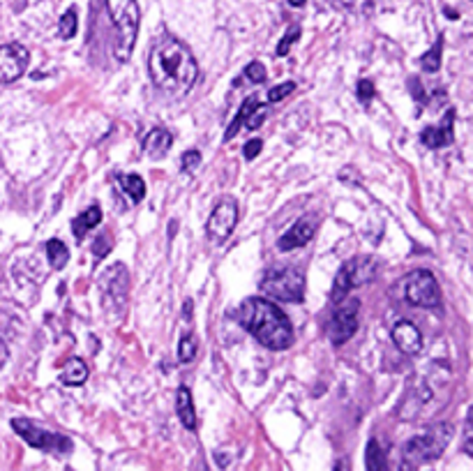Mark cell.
I'll list each match as a JSON object with an SVG mask.
<instances>
[{
    "mask_svg": "<svg viewBox=\"0 0 473 471\" xmlns=\"http://www.w3.org/2000/svg\"><path fill=\"white\" fill-rule=\"evenodd\" d=\"M245 79H250L252 84H263L265 79H268V72H265V65L259 63V61H252L250 65L245 68Z\"/></svg>",
    "mask_w": 473,
    "mask_h": 471,
    "instance_id": "f1b7e54d",
    "label": "cell"
},
{
    "mask_svg": "<svg viewBox=\"0 0 473 471\" xmlns=\"http://www.w3.org/2000/svg\"><path fill=\"white\" fill-rule=\"evenodd\" d=\"M238 225V201L234 196H222V199L215 203V208L208 218V238L215 245H222L227 238L234 234V229Z\"/></svg>",
    "mask_w": 473,
    "mask_h": 471,
    "instance_id": "8fae6325",
    "label": "cell"
},
{
    "mask_svg": "<svg viewBox=\"0 0 473 471\" xmlns=\"http://www.w3.org/2000/svg\"><path fill=\"white\" fill-rule=\"evenodd\" d=\"M176 414L180 423L187 429H196V411H194V400L187 386H180L176 393Z\"/></svg>",
    "mask_w": 473,
    "mask_h": 471,
    "instance_id": "e0dca14e",
    "label": "cell"
},
{
    "mask_svg": "<svg viewBox=\"0 0 473 471\" xmlns=\"http://www.w3.org/2000/svg\"><path fill=\"white\" fill-rule=\"evenodd\" d=\"M441 56H443V35H439L434 46H431L427 54L420 56V68L425 72H429V74L439 72L441 70Z\"/></svg>",
    "mask_w": 473,
    "mask_h": 471,
    "instance_id": "7402d4cb",
    "label": "cell"
},
{
    "mask_svg": "<svg viewBox=\"0 0 473 471\" xmlns=\"http://www.w3.org/2000/svg\"><path fill=\"white\" fill-rule=\"evenodd\" d=\"M88 379V365L84 358H72L61 372V382L65 386H84Z\"/></svg>",
    "mask_w": 473,
    "mask_h": 471,
    "instance_id": "d6986e66",
    "label": "cell"
},
{
    "mask_svg": "<svg viewBox=\"0 0 473 471\" xmlns=\"http://www.w3.org/2000/svg\"><path fill=\"white\" fill-rule=\"evenodd\" d=\"M462 451L467 453V456H471V458H473V407L469 409L467 423H464V439H462Z\"/></svg>",
    "mask_w": 473,
    "mask_h": 471,
    "instance_id": "4dcf8cb0",
    "label": "cell"
},
{
    "mask_svg": "<svg viewBox=\"0 0 473 471\" xmlns=\"http://www.w3.org/2000/svg\"><path fill=\"white\" fill-rule=\"evenodd\" d=\"M358 312H360V299H344L337 303V310L328 324V337L335 346H342L348 342L358 330Z\"/></svg>",
    "mask_w": 473,
    "mask_h": 471,
    "instance_id": "30bf717a",
    "label": "cell"
},
{
    "mask_svg": "<svg viewBox=\"0 0 473 471\" xmlns=\"http://www.w3.org/2000/svg\"><path fill=\"white\" fill-rule=\"evenodd\" d=\"M404 299L416 308H439L441 305V289L436 277L429 270H413L404 280Z\"/></svg>",
    "mask_w": 473,
    "mask_h": 471,
    "instance_id": "9c48e42d",
    "label": "cell"
},
{
    "mask_svg": "<svg viewBox=\"0 0 473 471\" xmlns=\"http://www.w3.org/2000/svg\"><path fill=\"white\" fill-rule=\"evenodd\" d=\"M58 28H61V37L63 39H72L74 35H77L79 16H77V10H74V7H70V10L61 16V23H58Z\"/></svg>",
    "mask_w": 473,
    "mask_h": 471,
    "instance_id": "484cf974",
    "label": "cell"
},
{
    "mask_svg": "<svg viewBox=\"0 0 473 471\" xmlns=\"http://www.w3.org/2000/svg\"><path fill=\"white\" fill-rule=\"evenodd\" d=\"M12 429L32 448L53 453V456H68L72 453V439L61 432H51L42 425L32 423L28 418H12Z\"/></svg>",
    "mask_w": 473,
    "mask_h": 471,
    "instance_id": "8992f818",
    "label": "cell"
},
{
    "mask_svg": "<svg viewBox=\"0 0 473 471\" xmlns=\"http://www.w3.org/2000/svg\"><path fill=\"white\" fill-rule=\"evenodd\" d=\"M111 243H113V238H111L109 234H102L99 238H95V243H93V254H95L97 259H104L106 254L111 252V247H113Z\"/></svg>",
    "mask_w": 473,
    "mask_h": 471,
    "instance_id": "d6a6232c",
    "label": "cell"
},
{
    "mask_svg": "<svg viewBox=\"0 0 473 471\" xmlns=\"http://www.w3.org/2000/svg\"><path fill=\"white\" fill-rule=\"evenodd\" d=\"M305 3H307V0H289V5H291V7H303Z\"/></svg>",
    "mask_w": 473,
    "mask_h": 471,
    "instance_id": "f35d334b",
    "label": "cell"
},
{
    "mask_svg": "<svg viewBox=\"0 0 473 471\" xmlns=\"http://www.w3.org/2000/svg\"><path fill=\"white\" fill-rule=\"evenodd\" d=\"M261 151H263V142L259 137L256 139H250V142H247L245 146H243V153H245V160H254V157H259L261 155Z\"/></svg>",
    "mask_w": 473,
    "mask_h": 471,
    "instance_id": "d590c367",
    "label": "cell"
},
{
    "mask_svg": "<svg viewBox=\"0 0 473 471\" xmlns=\"http://www.w3.org/2000/svg\"><path fill=\"white\" fill-rule=\"evenodd\" d=\"M99 222H102V211H99V206H90L88 211L79 213L77 218L72 220V231L74 236L79 238V241H84V236L88 234L90 229H95Z\"/></svg>",
    "mask_w": 473,
    "mask_h": 471,
    "instance_id": "ac0fdd59",
    "label": "cell"
},
{
    "mask_svg": "<svg viewBox=\"0 0 473 471\" xmlns=\"http://www.w3.org/2000/svg\"><path fill=\"white\" fill-rule=\"evenodd\" d=\"M296 90V84L294 81H284V84H277L268 90V102L275 104V102H282L284 97H289Z\"/></svg>",
    "mask_w": 473,
    "mask_h": 471,
    "instance_id": "83f0119b",
    "label": "cell"
},
{
    "mask_svg": "<svg viewBox=\"0 0 473 471\" xmlns=\"http://www.w3.org/2000/svg\"><path fill=\"white\" fill-rule=\"evenodd\" d=\"M261 291L275 301L303 303L305 301V270L301 266L282 268L263 277Z\"/></svg>",
    "mask_w": 473,
    "mask_h": 471,
    "instance_id": "52a82bcc",
    "label": "cell"
},
{
    "mask_svg": "<svg viewBox=\"0 0 473 471\" xmlns=\"http://www.w3.org/2000/svg\"><path fill=\"white\" fill-rule=\"evenodd\" d=\"M319 222H321L319 215H314V213L303 215L284 236H279V241H277L279 252H291V250H298V247H305L314 238V234H317Z\"/></svg>",
    "mask_w": 473,
    "mask_h": 471,
    "instance_id": "4fadbf2b",
    "label": "cell"
},
{
    "mask_svg": "<svg viewBox=\"0 0 473 471\" xmlns=\"http://www.w3.org/2000/svg\"><path fill=\"white\" fill-rule=\"evenodd\" d=\"M106 12H109L115 32V46L113 54L120 63H127L132 51H134L139 23H141V10L137 0H106Z\"/></svg>",
    "mask_w": 473,
    "mask_h": 471,
    "instance_id": "3957f363",
    "label": "cell"
},
{
    "mask_svg": "<svg viewBox=\"0 0 473 471\" xmlns=\"http://www.w3.org/2000/svg\"><path fill=\"white\" fill-rule=\"evenodd\" d=\"M298 37H301V26H294L284 37H282V42L277 44V56H286L289 49H291L298 42Z\"/></svg>",
    "mask_w": 473,
    "mask_h": 471,
    "instance_id": "1f68e13d",
    "label": "cell"
},
{
    "mask_svg": "<svg viewBox=\"0 0 473 471\" xmlns=\"http://www.w3.org/2000/svg\"><path fill=\"white\" fill-rule=\"evenodd\" d=\"M198 164H201V153H198V151H187L185 155L180 157V169L185 173H192Z\"/></svg>",
    "mask_w": 473,
    "mask_h": 471,
    "instance_id": "e575fe53",
    "label": "cell"
},
{
    "mask_svg": "<svg viewBox=\"0 0 473 471\" xmlns=\"http://www.w3.org/2000/svg\"><path fill=\"white\" fill-rule=\"evenodd\" d=\"M420 142L425 144L431 151L436 148H446L455 142V109H448V113L443 115V120L439 123L436 127H425L420 134Z\"/></svg>",
    "mask_w": 473,
    "mask_h": 471,
    "instance_id": "5bb4252c",
    "label": "cell"
},
{
    "mask_svg": "<svg viewBox=\"0 0 473 471\" xmlns=\"http://www.w3.org/2000/svg\"><path fill=\"white\" fill-rule=\"evenodd\" d=\"M99 289H102L104 308L113 314H120L127 305V289H130L127 268L122 263L109 266L102 272V277H99Z\"/></svg>",
    "mask_w": 473,
    "mask_h": 471,
    "instance_id": "ba28073f",
    "label": "cell"
},
{
    "mask_svg": "<svg viewBox=\"0 0 473 471\" xmlns=\"http://www.w3.org/2000/svg\"><path fill=\"white\" fill-rule=\"evenodd\" d=\"M450 437H453V427L448 423H441V425L427 429L425 434L409 439L404 444V451H402V471H411L418 465H425V462L441 458V453L446 451Z\"/></svg>",
    "mask_w": 473,
    "mask_h": 471,
    "instance_id": "277c9868",
    "label": "cell"
},
{
    "mask_svg": "<svg viewBox=\"0 0 473 471\" xmlns=\"http://www.w3.org/2000/svg\"><path fill=\"white\" fill-rule=\"evenodd\" d=\"M30 54L19 42H10L0 46V84H14L28 70Z\"/></svg>",
    "mask_w": 473,
    "mask_h": 471,
    "instance_id": "7c38bea8",
    "label": "cell"
},
{
    "mask_svg": "<svg viewBox=\"0 0 473 471\" xmlns=\"http://www.w3.org/2000/svg\"><path fill=\"white\" fill-rule=\"evenodd\" d=\"M148 70L155 88L173 97L189 93L198 79V65L192 51L173 37L162 39L153 46Z\"/></svg>",
    "mask_w": 473,
    "mask_h": 471,
    "instance_id": "6da1fadb",
    "label": "cell"
},
{
    "mask_svg": "<svg viewBox=\"0 0 473 471\" xmlns=\"http://www.w3.org/2000/svg\"><path fill=\"white\" fill-rule=\"evenodd\" d=\"M173 146V137L167 127H153L144 139V153L151 157V160H160L164 157Z\"/></svg>",
    "mask_w": 473,
    "mask_h": 471,
    "instance_id": "2e32d148",
    "label": "cell"
},
{
    "mask_svg": "<svg viewBox=\"0 0 473 471\" xmlns=\"http://www.w3.org/2000/svg\"><path fill=\"white\" fill-rule=\"evenodd\" d=\"M365 462H367V471H388L386 456L384 451L379 448V441L372 439L367 444V453H365Z\"/></svg>",
    "mask_w": 473,
    "mask_h": 471,
    "instance_id": "cb8c5ba5",
    "label": "cell"
},
{
    "mask_svg": "<svg viewBox=\"0 0 473 471\" xmlns=\"http://www.w3.org/2000/svg\"><path fill=\"white\" fill-rule=\"evenodd\" d=\"M265 113H268V106L265 104H256L254 109L250 111V115L245 118V125H247V130H259L261 125H263V120H265Z\"/></svg>",
    "mask_w": 473,
    "mask_h": 471,
    "instance_id": "f546056e",
    "label": "cell"
},
{
    "mask_svg": "<svg viewBox=\"0 0 473 471\" xmlns=\"http://www.w3.org/2000/svg\"><path fill=\"white\" fill-rule=\"evenodd\" d=\"M236 321L265 349L284 351L294 344V328L286 314L268 299H245L236 310Z\"/></svg>",
    "mask_w": 473,
    "mask_h": 471,
    "instance_id": "7a4b0ae2",
    "label": "cell"
},
{
    "mask_svg": "<svg viewBox=\"0 0 473 471\" xmlns=\"http://www.w3.org/2000/svg\"><path fill=\"white\" fill-rule=\"evenodd\" d=\"M342 5L346 7V10H351L353 14L372 16V14L379 12L381 0H342Z\"/></svg>",
    "mask_w": 473,
    "mask_h": 471,
    "instance_id": "d4e9b609",
    "label": "cell"
},
{
    "mask_svg": "<svg viewBox=\"0 0 473 471\" xmlns=\"http://www.w3.org/2000/svg\"><path fill=\"white\" fill-rule=\"evenodd\" d=\"M358 100L365 106H370L372 100H374V84H372V79H360L358 81Z\"/></svg>",
    "mask_w": 473,
    "mask_h": 471,
    "instance_id": "836d02e7",
    "label": "cell"
},
{
    "mask_svg": "<svg viewBox=\"0 0 473 471\" xmlns=\"http://www.w3.org/2000/svg\"><path fill=\"white\" fill-rule=\"evenodd\" d=\"M333 471H351V462L344 460V458H342V460H337V462H335V467H333Z\"/></svg>",
    "mask_w": 473,
    "mask_h": 471,
    "instance_id": "74e56055",
    "label": "cell"
},
{
    "mask_svg": "<svg viewBox=\"0 0 473 471\" xmlns=\"http://www.w3.org/2000/svg\"><path fill=\"white\" fill-rule=\"evenodd\" d=\"M393 342L406 356H418L422 351V333L406 319L397 321L393 326Z\"/></svg>",
    "mask_w": 473,
    "mask_h": 471,
    "instance_id": "9a60e30c",
    "label": "cell"
},
{
    "mask_svg": "<svg viewBox=\"0 0 473 471\" xmlns=\"http://www.w3.org/2000/svg\"><path fill=\"white\" fill-rule=\"evenodd\" d=\"M377 275V259L374 257H353L351 261H346L342 268L337 270L333 291H330V301L335 305L348 299V294L353 291L355 287H362L372 282Z\"/></svg>",
    "mask_w": 473,
    "mask_h": 471,
    "instance_id": "5b68a950",
    "label": "cell"
},
{
    "mask_svg": "<svg viewBox=\"0 0 473 471\" xmlns=\"http://www.w3.org/2000/svg\"><path fill=\"white\" fill-rule=\"evenodd\" d=\"M118 185L120 189L130 196L132 203H141L146 196V183L144 178L137 176V173H127V176H118Z\"/></svg>",
    "mask_w": 473,
    "mask_h": 471,
    "instance_id": "ffe728a7",
    "label": "cell"
},
{
    "mask_svg": "<svg viewBox=\"0 0 473 471\" xmlns=\"http://www.w3.org/2000/svg\"><path fill=\"white\" fill-rule=\"evenodd\" d=\"M259 104V100H256V95H252V97H247V100L243 102V106H240V111L236 113V118L231 120V125L227 127V134H224V142H231L236 134H238V130L245 125V118L250 115V111L254 109V106Z\"/></svg>",
    "mask_w": 473,
    "mask_h": 471,
    "instance_id": "603a6c76",
    "label": "cell"
},
{
    "mask_svg": "<svg viewBox=\"0 0 473 471\" xmlns=\"http://www.w3.org/2000/svg\"><path fill=\"white\" fill-rule=\"evenodd\" d=\"M196 351H198L196 337L194 335H182L180 342H178V360L180 363H192Z\"/></svg>",
    "mask_w": 473,
    "mask_h": 471,
    "instance_id": "4316f807",
    "label": "cell"
},
{
    "mask_svg": "<svg viewBox=\"0 0 473 471\" xmlns=\"http://www.w3.org/2000/svg\"><path fill=\"white\" fill-rule=\"evenodd\" d=\"M46 257L53 270H63L65 263L70 261V247L63 241H58V238H51V241L46 243Z\"/></svg>",
    "mask_w": 473,
    "mask_h": 471,
    "instance_id": "44dd1931",
    "label": "cell"
},
{
    "mask_svg": "<svg viewBox=\"0 0 473 471\" xmlns=\"http://www.w3.org/2000/svg\"><path fill=\"white\" fill-rule=\"evenodd\" d=\"M7 356H10V351H7V344L3 342V337H0V368L7 363Z\"/></svg>",
    "mask_w": 473,
    "mask_h": 471,
    "instance_id": "8d00e7d4",
    "label": "cell"
}]
</instances>
